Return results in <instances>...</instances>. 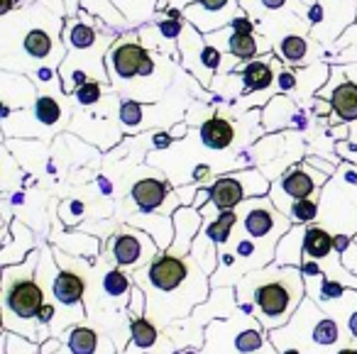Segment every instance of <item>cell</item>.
<instances>
[{
  "label": "cell",
  "mask_w": 357,
  "mask_h": 354,
  "mask_svg": "<svg viewBox=\"0 0 357 354\" xmlns=\"http://www.w3.org/2000/svg\"><path fill=\"white\" fill-rule=\"evenodd\" d=\"M128 313H130V318H147V295H144L142 286H135L132 288Z\"/></svg>",
  "instance_id": "obj_34"
},
{
  "label": "cell",
  "mask_w": 357,
  "mask_h": 354,
  "mask_svg": "<svg viewBox=\"0 0 357 354\" xmlns=\"http://www.w3.org/2000/svg\"><path fill=\"white\" fill-rule=\"evenodd\" d=\"M340 259H342V264H345V269H350L352 274L357 276V242H355V237H352L350 245L340 252Z\"/></svg>",
  "instance_id": "obj_37"
},
{
  "label": "cell",
  "mask_w": 357,
  "mask_h": 354,
  "mask_svg": "<svg viewBox=\"0 0 357 354\" xmlns=\"http://www.w3.org/2000/svg\"><path fill=\"white\" fill-rule=\"evenodd\" d=\"M54 245H59V249L69 252V254H79L86 259H93L100 254V240L86 232H59L54 235Z\"/></svg>",
  "instance_id": "obj_19"
},
{
  "label": "cell",
  "mask_w": 357,
  "mask_h": 354,
  "mask_svg": "<svg viewBox=\"0 0 357 354\" xmlns=\"http://www.w3.org/2000/svg\"><path fill=\"white\" fill-rule=\"evenodd\" d=\"M98 40V32L93 30L91 25L86 22H79V20H69L64 27V42L71 52H86L96 45Z\"/></svg>",
  "instance_id": "obj_25"
},
{
  "label": "cell",
  "mask_w": 357,
  "mask_h": 354,
  "mask_svg": "<svg viewBox=\"0 0 357 354\" xmlns=\"http://www.w3.org/2000/svg\"><path fill=\"white\" fill-rule=\"evenodd\" d=\"M303 162H306L308 167L318 169L321 174H328V176H331V174L335 171V164H328V162H323V159H318V157H306Z\"/></svg>",
  "instance_id": "obj_39"
},
{
  "label": "cell",
  "mask_w": 357,
  "mask_h": 354,
  "mask_svg": "<svg viewBox=\"0 0 357 354\" xmlns=\"http://www.w3.org/2000/svg\"><path fill=\"white\" fill-rule=\"evenodd\" d=\"M37 259H42V252H30L22 264L13 266L15 274L10 271V266H3V281H6V295H3V330L13 332L15 323H20L17 334L35 339L37 344L45 342L42 330L37 325V313L47 303L45 300V286L37 281Z\"/></svg>",
  "instance_id": "obj_3"
},
{
  "label": "cell",
  "mask_w": 357,
  "mask_h": 354,
  "mask_svg": "<svg viewBox=\"0 0 357 354\" xmlns=\"http://www.w3.org/2000/svg\"><path fill=\"white\" fill-rule=\"evenodd\" d=\"M308 54V40L301 35H287L279 42V56L289 64H303Z\"/></svg>",
  "instance_id": "obj_28"
},
{
  "label": "cell",
  "mask_w": 357,
  "mask_h": 354,
  "mask_svg": "<svg viewBox=\"0 0 357 354\" xmlns=\"http://www.w3.org/2000/svg\"><path fill=\"white\" fill-rule=\"evenodd\" d=\"M318 215V198H303V201H296L289 210V217H291L294 225H311Z\"/></svg>",
  "instance_id": "obj_30"
},
{
  "label": "cell",
  "mask_w": 357,
  "mask_h": 354,
  "mask_svg": "<svg viewBox=\"0 0 357 354\" xmlns=\"http://www.w3.org/2000/svg\"><path fill=\"white\" fill-rule=\"evenodd\" d=\"M294 123H296L298 128L303 125V118H301V113H298V108L291 100H287V95H282V93L274 95V98L269 100L267 110L262 113L264 130H282Z\"/></svg>",
  "instance_id": "obj_13"
},
{
  "label": "cell",
  "mask_w": 357,
  "mask_h": 354,
  "mask_svg": "<svg viewBox=\"0 0 357 354\" xmlns=\"http://www.w3.org/2000/svg\"><path fill=\"white\" fill-rule=\"evenodd\" d=\"M272 69L277 71V91H279V93H282V95L294 93V91H296V86H298V74H294L291 69H284L277 59H272Z\"/></svg>",
  "instance_id": "obj_33"
},
{
  "label": "cell",
  "mask_w": 357,
  "mask_h": 354,
  "mask_svg": "<svg viewBox=\"0 0 357 354\" xmlns=\"http://www.w3.org/2000/svg\"><path fill=\"white\" fill-rule=\"evenodd\" d=\"M279 354H303L298 347H287V349H279Z\"/></svg>",
  "instance_id": "obj_46"
},
{
  "label": "cell",
  "mask_w": 357,
  "mask_h": 354,
  "mask_svg": "<svg viewBox=\"0 0 357 354\" xmlns=\"http://www.w3.org/2000/svg\"><path fill=\"white\" fill-rule=\"evenodd\" d=\"M74 98H76V103L84 105V108L96 105L103 98V84H100V81H89V84H84L81 88L74 91Z\"/></svg>",
  "instance_id": "obj_32"
},
{
  "label": "cell",
  "mask_w": 357,
  "mask_h": 354,
  "mask_svg": "<svg viewBox=\"0 0 357 354\" xmlns=\"http://www.w3.org/2000/svg\"><path fill=\"white\" fill-rule=\"evenodd\" d=\"M120 123L128 130H139L144 125V105L137 100H123L120 103Z\"/></svg>",
  "instance_id": "obj_31"
},
{
  "label": "cell",
  "mask_w": 357,
  "mask_h": 354,
  "mask_svg": "<svg viewBox=\"0 0 357 354\" xmlns=\"http://www.w3.org/2000/svg\"><path fill=\"white\" fill-rule=\"evenodd\" d=\"M328 100H331V105H333L335 120H342V123H355L357 120V84L355 81H342V84H337Z\"/></svg>",
  "instance_id": "obj_17"
},
{
  "label": "cell",
  "mask_w": 357,
  "mask_h": 354,
  "mask_svg": "<svg viewBox=\"0 0 357 354\" xmlns=\"http://www.w3.org/2000/svg\"><path fill=\"white\" fill-rule=\"evenodd\" d=\"M326 178H328V174L311 171V167H308L306 162L294 164V167H289L287 171L279 176V181L274 183L272 191H269V198H272V203L284 215H289V210H291V206L296 201L318 198V191L323 188Z\"/></svg>",
  "instance_id": "obj_6"
},
{
  "label": "cell",
  "mask_w": 357,
  "mask_h": 354,
  "mask_svg": "<svg viewBox=\"0 0 357 354\" xmlns=\"http://www.w3.org/2000/svg\"><path fill=\"white\" fill-rule=\"evenodd\" d=\"M337 354H357V347H342Z\"/></svg>",
  "instance_id": "obj_47"
},
{
  "label": "cell",
  "mask_w": 357,
  "mask_h": 354,
  "mask_svg": "<svg viewBox=\"0 0 357 354\" xmlns=\"http://www.w3.org/2000/svg\"><path fill=\"white\" fill-rule=\"evenodd\" d=\"M100 344V334L86 325H74L66 332V349L69 354H96Z\"/></svg>",
  "instance_id": "obj_23"
},
{
  "label": "cell",
  "mask_w": 357,
  "mask_h": 354,
  "mask_svg": "<svg viewBox=\"0 0 357 354\" xmlns=\"http://www.w3.org/2000/svg\"><path fill=\"white\" fill-rule=\"evenodd\" d=\"M174 215V242L169 247V254L174 256H189L194 249V242L204 227V213L194 206H178Z\"/></svg>",
  "instance_id": "obj_9"
},
{
  "label": "cell",
  "mask_w": 357,
  "mask_h": 354,
  "mask_svg": "<svg viewBox=\"0 0 357 354\" xmlns=\"http://www.w3.org/2000/svg\"><path fill=\"white\" fill-rule=\"evenodd\" d=\"M347 332L357 339V310H352V313L347 315Z\"/></svg>",
  "instance_id": "obj_42"
},
{
  "label": "cell",
  "mask_w": 357,
  "mask_h": 354,
  "mask_svg": "<svg viewBox=\"0 0 357 354\" xmlns=\"http://www.w3.org/2000/svg\"><path fill=\"white\" fill-rule=\"evenodd\" d=\"M128 225L147 232L162 252H167L174 242V215H167V213H137L128 217Z\"/></svg>",
  "instance_id": "obj_12"
},
{
  "label": "cell",
  "mask_w": 357,
  "mask_h": 354,
  "mask_svg": "<svg viewBox=\"0 0 357 354\" xmlns=\"http://www.w3.org/2000/svg\"><path fill=\"white\" fill-rule=\"evenodd\" d=\"M308 225H294L274 249V264L277 266H301L303 261V237Z\"/></svg>",
  "instance_id": "obj_14"
},
{
  "label": "cell",
  "mask_w": 357,
  "mask_h": 354,
  "mask_svg": "<svg viewBox=\"0 0 357 354\" xmlns=\"http://www.w3.org/2000/svg\"><path fill=\"white\" fill-rule=\"evenodd\" d=\"M262 6L267 8V10H279V8L287 6V0H262Z\"/></svg>",
  "instance_id": "obj_44"
},
{
  "label": "cell",
  "mask_w": 357,
  "mask_h": 354,
  "mask_svg": "<svg viewBox=\"0 0 357 354\" xmlns=\"http://www.w3.org/2000/svg\"><path fill=\"white\" fill-rule=\"evenodd\" d=\"M3 354H40V344L25 334L3 330Z\"/></svg>",
  "instance_id": "obj_29"
},
{
  "label": "cell",
  "mask_w": 357,
  "mask_h": 354,
  "mask_svg": "<svg viewBox=\"0 0 357 354\" xmlns=\"http://www.w3.org/2000/svg\"><path fill=\"white\" fill-rule=\"evenodd\" d=\"M323 20H326V15H323V3L321 0H313V6L308 8V22H311V25H321Z\"/></svg>",
  "instance_id": "obj_38"
},
{
  "label": "cell",
  "mask_w": 357,
  "mask_h": 354,
  "mask_svg": "<svg viewBox=\"0 0 357 354\" xmlns=\"http://www.w3.org/2000/svg\"><path fill=\"white\" fill-rule=\"evenodd\" d=\"M137 286L149 291L147 318L157 328L181 320L196 308L206 303L211 293L208 274L196 256H174L169 252L157 254L144 269L137 271Z\"/></svg>",
  "instance_id": "obj_1"
},
{
  "label": "cell",
  "mask_w": 357,
  "mask_h": 354,
  "mask_svg": "<svg viewBox=\"0 0 357 354\" xmlns=\"http://www.w3.org/2000/svg\"><path fill=\"white\" fill-rule=\"evenodd\" d=\"M50 291H52V298H54V305L59 310V305L64 310H74L76 315L84 318V293H86V279L81 274L71 269H61V271H54L50 279Z\"/></svg>",
  "instance_id": "obj_10"
},
{
  "label": "cell",
  "mask_w": 357,
  "mask_h": 354,
  "mask_svg": "<svg viewBox=\"0 0 357 354\" xmlns=\"http://www.w3.org/2000/svg\"><path fill=\"white\" fill-rule=\"evenodd\" d=\"M110 261L120 269H144L157 254H162L159 245L144 230L125 225L108 242Z\"/></svg>",
  "instance_id": "obj_7"
},
{
  "label": "cell",
  "mask_w": 357,
  "mask_h": 354,
  "mask_svg": "<svg viewBox=\"0 0 357 354\" xmlns=\"http://www.w3.org/2000/svg\"><path fill=\"white\" fill-rule=\"evenodd\" d=\"M54 47H56L54 32L42 25L30 27V30L25 32V37H22V52H25L27 59H37V61L50 59Z\"/></svg>",
  "instance_id": "obj_18"
},
{
  "label": "cell",
  "mask_w": 357,
  "mask_h": 354,
  "mask_svg": "<svg viewBox=\"0 0 357 354\" xmlns=\"http://www.w3.org/2000/svg\"><path fill=\"white\" fill-rule=\"evenodd\" d=\"M169 196H172L169 183L157 176L139 178L137 183H132V191H130V201L139 208V213H162Z\"/></svg>",
  "instance_id": "obj_11"
},
{
  "label": "cell",
  "mask_w": 357,
  "mask_h": 354,
  "mask_svg": "<svg viewBox=\"0 0 357 354\" xmlns=\"http://www.w3.org/2000/svg\"><path fill=\"white\" fill-rule=\"evenodd\" d=\"M342 337L340 332V325H337L335 318H331V315H318V320L311 325V330H308V339H311L316 347H333V344H337Z\"/></svg>",
  "instance_id": "obj_24"
},
{
  "label": "cell",
  "mask_w": 357,
  "mask_h": 354,
  "mask_svg": "<svg viewBox=\"0 0 357 354\" xmlns=\"http://www.w3.org/2000/svg\"><path fill=\"white\" fill-rule=\"evenodd\" d=\"M100 286H103V293L108 295V298L118 300L120 308H128L130 305V295H132V288L135 284L130 281V276L125 274L120 266H115V269L105 271L103 281H100Z\"/></svg>",
  "instance_id": "obj_20"
},
{
  "label": "cell",
  "mask_w": 357,
  "mask_h": 354,
  "mask_svg": "<svg viewBox=\"0 0 357 354\" xmlns=\"http://www.w3.org/2000/svg\"><path fill=\"white\" fill-rule=\"evenodd\" d=\"M211 188V203L220 210H235L240 203L250 201V198H262L269 196L272 186L269 178L257 169H243V171L225 174L218 176L215 181L208 183Z\"/></svg>",
  "instance_id": "obj_5"
},
{
  "label": "cell",
  "mask_w": 357,
  "mask_h": 354,
  "mask_svg": "<svg viewBox=\"0 0 357 354\" xmlns=\"http://www.w3.org/2000/svg\"><path fill=\"white\" fill-rule=\"evenodd\" d=\"M235 298L245 315H252L267 332L287 328L306 300L301 266L269 264L245 274L235 284Z\"/></svg>",
  "instance_id": "obj_2"
},
{
  "label": "cell",
  "mask_w": 357,
  "mask_h": 354,
  "mask_svg": "<svg viewBox=\"0 0 357 354\" xmlns=\"http://www.w3.org/2000/svg\"><path fill=\"white\" fill-rule=\"evenodd\" d=\"M208 330L218 332L215 344H206L199 354H255L264 347V332L257 318L245 315L240 320H211L206 325Z\"/></svg>",
  "instance_id": "obj_4"
},
{
  "label": "cell",
  "mask_w": 357,
  "mask_h": 354,
  "mask_svg": "<svg viewBox=\"0 0 357 354\" xmlns=\"http://www.w3.org/2000/svg\"><path fill=\"white\" fill-rule=\"evenodd\" d=\"M84 210H86V206L81 201H66L64 206H61L59 215H61V220H64V225H76V222L84 217Z\"/></svg>",
  "instance_id": "obj_36"
},
{
  "label": "cell",
  "mask_w": 357,
  "mask_h": 354,
  "mask_svg": "<svg viewBox=\"0 0 357 354\" xmlns=\"http://www.w3.org/2000/svg\"><path fill=\"white\" fill-rule=\"evenodd\" d=\"M130 342L137 352H149L157 347L159 339V328L149 318H130Z\"/></svg>",
  "instance_id": "obj_22"
},
{
  "label": "cell",
  "mask_w": 357,
  "mask_h": 354,
  "mask_svg": "<svg viewBox=\"0 0 357 354\" xmlns=\"http://www.w3.org/2000/svg\"><path fill=\"white\" fill-rule=\"evenodd\" d=\"M333 252H335V235H331V232L321 225H308L306 237H303V256L321 264Z\"/></svg>",
  "instance_id": "obj_16"
},
{
  "label": "cell",
  "mask_w": 357,
  "mask_h": 354,
  "mask_svg": "<svg viewBox=\"0 0 357 354\" xmlns=\"http://www.w3.org/2000/svg\"><path fill=\"white\" fill-rule=\"evenodd\" d=\"M157 30H159V35H162L164 40L178 42V37H181V32H184V22L174 20V17H167V20L157 22Z\"/></svg>",
  "instance_id": "obj_35"
},
{
  "label": "cell",
  "mask_w": 357,
  "mask_h": 354,
  "mask_svg": "<svg viewBox=\"0 0 357 354\" xmlns=\"http://www.w3.org/2000/svg\"><path fill=\"white\" fill-rule=\"evenodd\" d=\"M235 139V125L230 120L220 118V115H211L204 125H201V142L213 152H223L233 144Z\"/></svg>",
  "instance_id": "obj_15"
},
{
  "label": "cell",
  "mask_w": 357,
  "mask_h": 354,
  "mask_svg": "<svg viewBox=\"0 0 357 354\" xmlns=\"http://www.w3.org/2000/svg\"><path fill=\"white\" fill-rule=\"evenodd\" d=\"M59 349H61V339H56V337H50L40 344V354H54V352H59Z\"/></svg>",
  "instance_id": "obj_41"
},
{
  "label": "cell",
  "mask_w": 357,
  "mask_h": 354,
  "mask_svg": "<svg viewBox=\"0 0 357 354\" xmlns=\"http://www.w3.org/2000/svg\"><path fill=\"white\" fill-rule=\"evenodd\" d=\"M17 0H0V15H10V10H13V6H15Z\"/></svg>",
  "instance_id": "obj_45"
},
{
  "label": "cell",
  "mask_w": 357,
  "mask_h": 354,
  "mask_svg": "<svg viewBox=\"0 0 357 354\" xmlns=\"http://www.w3.org/2000/svg\"><path fill=\"white\" fill-rule=\"evenodd\" d=\"M186 130H189V128H186V123L174 125V128H172V137H174V139H181V137L186 134Z\"/></svg>",
  "instance_id": "obj_43"
},
{
  "label": "cell",
  "mask_w": 357,
  "mask_h": 354,
  "mask_svg": "<svg viewBox=\"0 0 357 354\" xmlns=\"http://www.w3.org/2000/svg\"><path fill=\"white\" fill-rule=\"evenodd\" d=\"M228 54L235 61H255L259 54V42L257 35H240V32L230 30L228 35Z\"/></svg>",
  "instance_id": "obj_27"
},
{
  "label": "cell",
  "mask_w": 357,
  "mask_h": 354,
  "mask_svg": "<svg viewBox=\"0 0 357 354\" xmlns=\"http://www.w3.org/2000/svg\"><path fill=\"white\" fill-rule=\"evenodd\" d=\"M152 59L149 52L144 49L139 42L135 40H123L113 47V49L105 54V66H108V74L113 79V84H128L142 76L144 64Z\"/></svg>",
  "instance_id": "obj_8"
},
{
  "label": "cell",
  "mask_w": 357,
  "mask_h": 354,
  "mask_svg": "<svg viewBox=\"0 0 357 354\" xmlns=\"http://www.w3.org/2000/svg\"><path fill=\"white\" fill-rule=\"evenodd\" d=\"M243 76V84H245V91L248 93H257V91H267L274 81V69L269 61L264 59H255V61H248L240 71Z\"/></svg>",
  "instance_id": "obj_21"
},
{
  "label": "cell",
  "mask_w": 357,
  "mask_h": 354,
  "mask_svg": "<svg viewBox=\"0 0 357 354\" xmlns=\"http://www.w3.org/2000/svg\"><path fill=\"white\" fill-rule=\"evenodd\" d=\"M172 142H174L172 132H157V134L152 137V147H154V149H167Z\"/></svg>",
  "instance_id": "obj_40"
},
{
  "label": "cell",
  "mask_w": 357,
  "mask_h": 354,
  "mask_svg": "<svg viewBox=\"0 0 357 354\" xmlns=\"http://www.w3.org/2000/svg\"><path fill=\"white\" fill-rule=\"evenodd\" d=\"M32 115L40 125L45 128H54L61 118H64V105L54 98V95H37L32 103Z\"/></svg>",
  "instance_id": "obj_26"
}]
</instances>
